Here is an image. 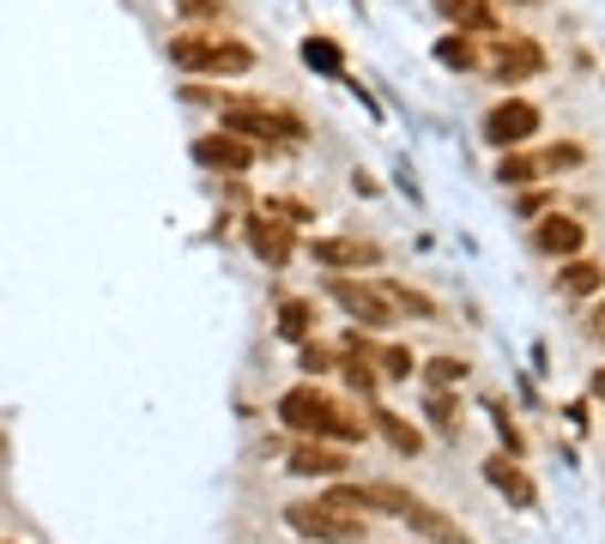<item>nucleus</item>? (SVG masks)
<instances>
[{"instance_id":"f257e3e1","label":"nucleus","mask_w":605,"mask_h":544,"mask_svg":"<svg viewBox=\"0 0 605 544\" xmlns=\"http://www.w3.org/2000/svg\"><path fill=\"white\" fill-rule=\"evenodd\" d=\"M279 418H285L298 436H340V442H357V436H364V423L345 418V411L333 406V399L321 394L315 381H309V387H291V394L279 399Z\"/></svg>"},{"instance_id":"f03ea898","label":"nucleus","mask_w":605,"mask_h":544,"mask_svg":"<svg viewBox=\"0 0 605 544\" xmlns=\"http://www.w3.org/2000/svg\"><path fill=\"white\" fill-rule=\"evenodd\" d=\"M170 61L188 73H249L254 67V49L249 43H230V36H176Z\"/></svg>"},{"instance_id":"7ed1b4c3","label":"nucleus","mask_w":605,"mask_h":544,"mask_svg":"<svg viewBox=\"0 0 605 544\" xmlns=\"http://www.w3.org/2000/svg\"><path fill=\"white\" fill-rule=\"evenodd\" d=\"M225 127H230V134H242V139H303V122L291 109L249 103V97L225 103Z\"/></svg>"},{"instance_id":"20e7f679","label":"nucleus","mask_w":605,"mask_h":544,"mask_svg":"<svg viewBox=\"0 0 605 544\" xmlns=\"http://www.w3.org/2000/svg\"><path fill=\"white\" fill-rule=\"evenodd\" d=\"M327 296L352 321H364V327H394V303H388V291H376V284H357V279H345V272H333Z\"/></svg>"},{"instance_id":"39448f33","label":"nucleus","mask_w":605,"mask_h":544,"mask_svg":"<svg viewBox=\"0 0 605 544\" xmlns=\"http://www.w3.org/2000/svg\"><path fill=\"white\" fill-rule=\"evenodd\" d=\"M285 521H291V533L321 538V544H352L357 533H364V521H345V514L321 509V502H291V509H285Z\"/></svg>"},{"instance_id":"423d86ee","label":"nucleus","mask_w":605,"mask_h":544,"mask_svg":"<svg viewBox=\"0 0 605 544\" xmlns=\"http://www.w3.org/2000/svg\"><path fill=\"white\" fill-rule=\"evenodd\" d=\"M195 164H200V170L242 176V170L254 164V139L230 134V127H218V134H200V139H195Z\"/></svg>"},{"instance_id":"0eeeda50","label":"nucleus","mask_w":605,"mask_h":544,"mask_svg":"<svg viewBox=\"0 0 605 544\" xmlns=\"http://www.w3.org/2000/svg\"><path fill=\"white\" fill-rule=\"evenodd\" d=\"M533 127H539V109L526 97H509V103H497L491 115H484V139L491 146H521V139H533Z\"/></svg>"},{"instance_id":"6e6552de","label":"nucleus","mask_w":605,"mask_h":544,"mask_svg":"<svg viewBox=\"0 0 605 544\" xmlns=\"http://www.w3.org/2000/svg\"><path fill=\"white\" fill-rule=\"evenodd\" d=\"M345 465H352V460H345L340 448H327L321 436H303V442L291 448V465H285V472H298V478H340Z\"/></svg>"},{"instance_id":"1a4fd4ad","label":"nucleus","mask_w":605,"mask_h":544,"mask_svg":"<svg viewBox=\"0 0 605 544\" xmlns=\"http://www.w3.org/2000/svg\"><path fill=\"white\" fill-rule=\"evenodd\" d=\"M539 67H545V55H539L533 43H521V36H509V43L497 36V43H491V73H497L503 85H509V80H533Z\"/></svg>"},{"instance_id":"9d476101","label":"nucleus","mask_w":605,"mask_h":544,"mask_svg":"<svg viewBox=\"0 0 605 544\" xmlns=\"http://www.w3.org/2000/svg\"><path fill=\"white\" fill-rule=\"evenodd\" d=\"M315 261L321 266H382V249L364 237H315Z\"/></svg>"},{"instance_id":"9b49d317","label":"nucleus","mask_w":605,"mask_h":544,"mask_svg":"<svg viewBox=\"0 0 605 544\" xmlns=\"http://www.w3.org/2000/svg\"><path fill=\"white\" fill-rule=\"evenodd\" d=\"M249 249L261 254L267 266H285V261H291V224H279L273 212L249 218Z\"/></svg>"},{"instance_id":"f8f14e48","label":"nucleus","mask_w":605,"mask_h":544,"mask_svg":"<svg viewBox=\"0 0 605 544\" xmlns=\"http://www.w3.org/2000/svg\"><path fill=\"white\" fill-rule=\"evenodd\" d=\"M484 478H491L497 490H503V496L514 502V509H533L539 502V490H533V478L521 472V465L509 460V453H497V460H484Z\"/></svg>"},{"instance_id":"ddd939ff","label":"nucleus","mask_w":605,"mask_h":544,"mask_svg":"<svg viewBox=\"0 0 605 544\" xmlns=\"http://www.w3.org/2000/svg\"><path fill=\"white\" fill-rule=\"evenodd\" d=\"M406 526H411V533H418V538H430V544H472L467 533H460V526L455 521H448V514L442 509H430V502H411V514H406Z\"/></svg>"},{"instance_id":"4468645a","label":"nucleus","mask_w":605,"mask_h":544,"mask_svg":"<svg viewBox=\"0 0 605 544\" xmlns=\"http://www.w3.org/2000/svg\"><path fill=\"white\" fill-rule=\"evenodd\" d=\"M582 242H587V230L575 224V218H563V212H551L545 224H539V249H545V254L575 261V254H582Z\"/></svg>"},{"instance_id":"2eb2a0df","label":"nucleus","mask_w":605,"mask_h":544,"mask_svg":"<svg viewBox=\"0 0 605 544\" xmlns=\"http://www.w3.org/2000/svg\"><path fill=\"white\" fill-rule=\"evenodd\" d=\"M436 12H442L448 24H467V31H479V36H491V31H497L491 0H436Z\"/></svg>"},{"instance_id":"dca6fc26","label":"nucleus","mask_w":605,"mask_h":544,"mask_svg":"<svg viewBox=\"0 0 605 544\" xmlns=\"http://www.w3.org/2000/svg\"><path fill=\"white\" fill-rule=\"evenodd\" d=\"M364 502H369V514L382 509V514H394V521H406L418 496H411V490H400V484H364Z\"/></svg>"},{"instance_id":"f3484780","label":"nucleus","mask_w":605,"mask_h":544,"mask_svg":"<svg viewBox=\"0 0 605 544\" xmlns=\"http://www.w3.org/2000/svg\"><path fill=\"white\" fill-rule=\"evenodd\" d=\"M321 509L345 514V521H364V514H369V502H364V484H333L327 496H321Z\"/></svg>"},{"instance_id":"a211bd4d","label":"nucleus","mask_w":605,"mask_h":544,"mask_svg":"<svg viewBox=\"0 0 605 544\" xmlns=\"http://www.w3.org/2000/svg\"><path fill=\"white\" fill-rule=\"evenodd\" d=\"M563 291H570V296H594V291H605V266H594V261H570V266H563Z\"/></svg>"},{"instance_id":"6ab92c4d","label":"nucleus","mask_w":605,"mask_h":544,"mask_svg":"<svg viewBox=\"0 0 605 544\" xmlns=\"http://www.w3.org/2000/svg\"><path fill=\"white\" fill-rule=\"evenodd\" d=\"M309 327H315V303H303V296H291L285 308H279V333H285V339H309Z\"/></svg>"},{"instance_id":"aec40b11","label":"nucleus","mask_w":605,"mask_h":544,"mask_svg":"<svg viewBox=\"0 0 605 544\" xmlns=\"http://www.w3.org/2000/svg\"><path fill=\"white\" fill-rule=\"evenodd\" d=\"M376 430L388 436V442L400 448V453H418V430H411V423L400 418V411H376Z\"/></svg>"},{"instance_id":"412c9836","label":"nucleus","mask_w":605,"mask_h":544,"mask_svg":"<svg viewBox=\"0 0 605 544\" xmlns=\"http://www.w3.org/2000/svg\"><path fill=\"white\" fill-rule=\"evenodd\" d=\"M436 61H442V67H472L479 49H472L467 36H442V43H436Z\"/></svg>"},{"instance_id":"4be33fe9","label":"nucleus","mask_w":605,"mask_h":544,"mask_svg":"<svg viewBox=\"0 0 605 544\" xmlns=\"http://www.w3.org/2000/svg\"><path fill=\"white\" fill-rule=\"evenodd\" d=\"M424 375H430L436 387H455V381H467V363H460V357H436V363H424Z\"/></svg>"},{"instance_id":"5701e85b","label":"nucleus","mask_w":605,"mask_h":544,"mask_svg":"<svg viewBox=\"0 0 605 544\" xmlns=\"http://www.w3.org/2000/svg\"><path fill=\"white\" fill-rule=\"evenodd\" d=\"M303 61H309V67H321V73H340V49L321 43V36H309V43H303Z\"/></svg>"},{"instance_id":"b1692460","label":"nucleus","mask_w":605,"mask_h":544,"mask_svg":"<svg viewBox=\"0 0 605 544\" xmlns=\"http://www.w3.org/2000/svg\"><path fill=\"white\" fill-rule=\"evenodd\" d=\"M533 176H539L533 158H503L497 164V181H503V188H521V181H533Z\"/></svg>"},{"instance_id":"393cba45","label":"nucleus","mask_w":605,"mask_h":544,"mask_svg":"<svg viewBox=\"0 0 605 544\" xmlns=\"http://www.w3.org/2000/svg\"><path fill=\"white\" fill-rule=\"evenodd\" d=\"M411 369H418V363H411V352H406V345H388V352H382V375H394V381H406Z\"/></svg>"},{"instance_id":"a878e982","label":"nucleus","mask_w":605,"mask_h":544,"mask_svg":"<svg viewBox=\"0 0 605 544\" xmlns=\"http://www.w3.org/2000/svg\"><path fill=\"white\" fill-rule=\"evenodd\" d=\"M176 7H182V19H225V0H176Z\"/></svg>"},{"instance_id":"bb28decb","label":"nucleus","mask_w":605,"mask_h":544,"mask_svg":"<svg viewBox=\"0 0 605 544\" xmlns=\"http://www.w3.org/2000/svg\"><path fill=\"white\" fill-rule=\"evenodd\" d=\"M557 164H582V146H551L545 151V170H557Z\"/></svg>"},{"instance_id":"cd10ccee","label":"nucleus","mask_w":605,"mask_h":544,"mask_svg":"<svg viewBox=\"0 0 605 544\" xmlns=\"http://www.w3.org/2000/svg\"><path fill=\"white\" fill-rule=\"evenodd\" d=\"M327 363H333V352H321V345H303V369H309V375H321Z\"/></svg>"},{"instance_id":"c85d7f7f","label":"nucleus","mask_w":605,"mask_h":544,"mask_svg":"<svg viewBox=\"0 0 605 544\" xmlns=\"http://www.w3.org/2000/svg\"><path fill=\"white\" fill-rule=\"evenodd\" d=\"M430 418L448 430V423H455V399H448V394H436V399H430Z\"/></svg>"},{"instance_id":"c756f323","label":"nucleus","mask_w":605,"mask_h":544,"mask_svg":"<svg viewBox=\"0 0 605 544\" xmlns=\"http://www.w3.org/2000/svg\"><path fill=\"white\" fill-rule=\"evenodd\" d=\"M594 399H605V369L594 375Z\"/></svg>"},{"instance_id":"7c9ffc66","label":"nucleus","mask_w":605,"mask_h":544,"mask_svg":"<svg viewBox=\"0 0 605 544\" xmlns=\"http://www.w3.org/2000/svg\"><path fill=\"white\" fill-rule=\"evenodd\" d=\"M599 339H605V321H599Z\"/></svg>"}]
</instances>
